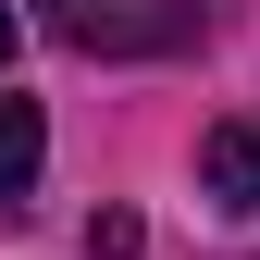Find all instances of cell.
Masks as SVG:
<instances>
[{
    "mask_svg": "<svg viewBox=\"0 0 260 260\" xmlns=\"http://www.w3.org/2000/svg\"><path fill=\"white\" fill-rule=\"evenodd\" d=\"M62 50H174L199 38V0H38Z\"/></svg>",
    "mask_w": 260,
    "mask_h": 260,
    "instance_id": "cell-1",
    "label": "cell"
},
{
    "mask_svg": "<svg viewBox=\"0 0 260 260\" xmlns=\"http://www.w3.org/2000/svg\"><path fill=\"white\" fill-rule=\"evenodd\" d=\"M199 199H211L223 223L260 211V124H211V137H199Z\"/></svg>",
    "mask_w": 260,
    "mask_h": 260,
    "instance_id": "cell-2",
    "label": "cell"
},
{
    "mask_svg": "<svg viewBox=\"0 0 260 260\" xmlns=\"http://www.w3.org/2000/svg\"><path fill=\"white\" fill-rule=\"evenodd\" d=\"M38 161H50L38 100H13V87H0V211H25V199H38Z\"/></svg>",
    "mask_w": 260,
    "mask_h": 260,
    "instance_id": "cell-3",
    "label": "cell"
},
{
    "mask_svg": "<svg viewBox=\"0 0 260 260\" xmlns=\"http://www.w3.org/2000/svg\"><path fill=\"white\" fill-rule=\"evenodd\" d=\"M0 62H13V0H0Z\"/></svg>",
    "mask_w": 260,
    "mask_h": 260,
    "instance_id": "cell-4",
    "label": "cell"
}]
</instances>
